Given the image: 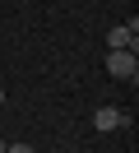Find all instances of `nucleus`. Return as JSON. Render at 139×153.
<instances>
[{
    "label": "nucleus",
    "mask_w": 139,
    "mask_h": 153,
    "mask_svg": "<svg viewBox=\"0 0 139 153\" xmlns=\"http://www.w3.org/2000/svg\"><path fill=\"white\" fill-rule=\"evenodd\" d=\"M107 74L120 84H135L139 79V56L135 51H107Z\"/></svg>",
    "instance_id": "1"
},
{
    "label": "nucleus",
    "mask_w": 139,
    "mask_h": 153,
    "mask_svg": "<svg viewBox=\"0 0 139 153\" xmlns=\"http://www.w3.org/2000/svg\"><path fill=\"white\" fill-rule=\"evenodd\" d=\"M0 153H5V139H0Z\"/></svg>",
    "instance_id": "6"
},
{
    "label": "nucleus",
    "mask_w": 139,
    "mask_h": 153,
    "mask_svg": "<svg viewBox=\"0 0 139 153\" xmlns=\"http://www.w3.org/2000/svg\"><path fill=\"white\" fill-rule=\"evenodd\" d=\"M107 47H111V51H135V47H139V37L125 28V23H116V28L107 33Z\"/></svg>",
    "instance_id": "3"
},
{
    "label": "nucleus",
    "mask_w": 139,
    "mask_h": 153,
    "mask_svg": "<svg viewBox=\"0 0 139 153\" xmlns=\"http://www.w3.org/2000/svg\"><path fill=\"white\" fill-rule=\"evenodd\" d=\"M5 153H33V144H5Z\"/></svg>",
    "instance_id": "4"
},
{
    "label": "nucleus",
    "mask_w": 139,
    "mask_h": 153,
    "mask_svg": "<svg viewBox=\"0 0 139 153\" xmlns=\"http://www.w3.org/2000/svg\"><path fill=\"white\" fill-rule=\"evenodd\" d=\"M130 116L120 111V107H97V111H93V130H102V134H111V130H120V125H125Z\"/></svg>",
    "instance_id": "2"
},
{
    "label": "nucleus",
    "mask_w": 139,
    "mask_h": 153,
    "mask_svg": "<svg viewBox=\"0 0 139 153\" xmlns=\"http://www.w3.org/2000/svg\"><path fill=\"white\" fill-rule=\"evenodd\" d=\"M0 107H5V88H0Z\"/></svg>",
    "instance_id": "5"
}]
</instances>
